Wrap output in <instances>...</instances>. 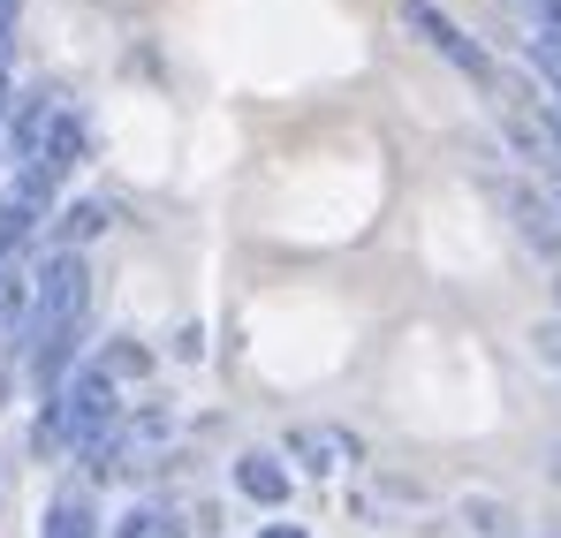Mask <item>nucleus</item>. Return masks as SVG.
<instances>
[{
  "label": "nucleus",
  "instance_id": "obj_1",
  "mask_svg": "<svg viewBox=\"0 0 561 538\" xmlns=\"http://www.w3.org/2000/svg\"><path fill=\"white\" fill-rule=\"evenodd\" d=\"M84 311H92V266L77 251H54L38 266V281H31V371H38L46 394L69 387V357H77Z\"/></svg>",
  "mask_w": 561,
  "mask_h": 538
},
{
  "label": "nucleus",
  "instance_id": "obj_12",
  "mask_svg": "<svg viewBox=\"0 0 561 538\" xmlns=\"http://www.w3.org/2000/svg\"><path fill=\"white\" fill-rule=\"evenodd\" d=\"M122 538H183V531H175L168 516H129V524H122Z\"/></svg>",
  "mask_w": 561,
  "mask_h": 538
},
{
  "label": "nucleus",
  "instance_id": "obj_7",
  "mask_svg": "<svg viewBox=\"0 0 561 538\" xmlns=\"http://www.w3.org/2000/svg\"><path fill=\"white\" fill-rule=\"evenodd\" d=\"M46 538H99V524H92V501L69 485L61 501H54V516H46Z\"/></svg>",
  "mask_w": 561,
  "mask_h": 538
},
{
  "label": "nucleus",
  "instance_id": "obj_9",
  "mask_svg": "<svg viewBox=\"0 0 561 538\" xmlns=\"http://www.w3.org/2000/svg\"><path fill=\"white\" fill-rule=\"evenodd\" d=\"M296 455H311V470H334L342 440H334V433H311V425H304V433H296Z\"/></svg>",
  "mask_w": 561,
  "mask_h": 538
},
{
  "label": "nucleus",
  "instance_id": "obj_13",
  "mask_svg": "<svg viewBox=\"0 0 561 538\" xmlns=\"http://www.w3.org/2000/svg\"><path fill=\"white\" fill-rule=\"evenodd\" d=\"M259 538H311V531H304V524H266Z\"/></svg>",
  "mask_w": 561,
  "mask_h": 538
},
{
  "label": "nucleus",
  "instance_id": "obj_3",
  "mask_svg": "<svg viewBox=\"0 0 561 538\" xmlns=\"http://www.w3.org/2000/svg\"><path fill=\"white\" fill-rule=\"evenodd\" d=\"M84 145H92V122H84L77 106H61V114H54V129H46V145L15 168V205H31V213H38V205L61 190V175L84 160Z\"/></svg>",
  "mask_w": 561,
  "mask_h": 538
},
{
  "label": "nucleus",
  "instance_id": "obj_8",
  "mask_svg": "<svg viewBox=\"0 0 561 538\" xmlns=\"http://www.w3.org/2000/svg\"><path fill=\"white\" fill-rule=\"evenodd\" d=\"M99 228H106V205H69V213H61V251H77Z\"/></svg>",
  "mask_w": 561,
  "mask_h": 538
},
{
  "label": "nucleus",
  "instance_id": "obj_4",
  "mask_svg": "<svg viewBox=\"0 0 561 538\" xmlns=\"http://www.w3.org/2000/svg\"><path fill=\"white\" fill-rule=\"evenodd\" d=\"M402 15H410V31H417L433 54H448V61L463 69L470 84H493V54L470 38V31L456 23V15H448V8H433V0H402Z\"/></svg>",
  "mask_w": 561,
  "mask_h": 538
},
{
  "label": "nucleus",
  "instance_id": "obj_5",
  "mask_svg": "<svg viewBox=\"0 0 561 538\" xmlns=\"http://www.w3.org/2000/svg\"><path fill=\"white\" fill-rule=\"evenodd\" d=\"M508 213H516V236H524V243L561 273V236H554V220H547V205H539L531 190H516V182H508Z\"/></svg>",
  "mask_w": 561,
  "mask_h": 538
},
{
  "label": "nucleus",
  "instance_id": "obj_6",
  "mask_svg": "<svg viewBox=\"0 0 561 538\" xmlns=\"http://www.w3.org/2000/svg\"><path fill=\"white\" fill-rule=\"evenodd\" d=\"M236 485H243L251 501H266V508L288 501V470H280L274 455H243V462H236Z\"/></svg>",
  "mask_w": 561,
  "mask_h": 538
},
{
  "label": "nucleus",
  "instance_id": "obj_14",
  "mask_svg": "<svg viewBox=\"0 0 561 538\" xmlns=\"http://www.w3.org/2000/svg\"><path fill=\"white\" fill-rule=\"evenodd\" d=\"M547 129H554V145H561V99H547Z\"/></svg>",
  "mask_w": 561,
  "mask_h": 538
},
{
  "label": "nucleus",
  "instance_id": "obj_10",
  "mask_svg": "<svg viewBox=\"0 0 561 538\" xmlns=\"http://www.w3.org/2000/svg\"><path fill=\"white\" fill-rule=\"evenodd\" d=\"M531 61H539V77L561 91V31H539V38H531Z\"/></svg>",
  "mask_w": 561,
  "mask_h": 538
},
{
  "label": "nucleus",
  "instance_id": "obj_11",
  "mask_svg": "<svg viewBox=\"0 0 561 538\" xmlns=\"http://www.w3.org/2000/svg\"><path fill=\"white\" fill-rule=\"evenodd\" d=\"M531 350H539L547 371H561V319H539V327H531Z\"/></svg>",
  "mask_w": 561,
  "mask_h": 538
},
{
  "label": "nucleus",
  "instance_id": "obj_2",
  "mask_svg": "<svg viewBox=\"0 0 561 538\" xmlns=\"http://www.w3.org/2000/svg\"><path fill=\"white\" fill-rule=\"evenodd\" d=\"M114 417H122V402H114V371H106V364H84V371L46 402L38 440H46V448L99 455V448H106V433H114Z\"/></svg>",
  "mask_w": 561,
  "mask_h": 538
},
{
  "label": "nucleus",
  "instance_id": "obj_15",
  "mask_svg": "<svg viewBox=\"0 0 561 538\" xmlns=\"http://www.w3.org/2000/svg\"><path fill=\"white\" fill-rule=\"evenodd\" d=\"M554 205H561V190H554Z\"/></svg>",
  "mask_w": 561,
  "mask_h": 538
}]
</instances>
